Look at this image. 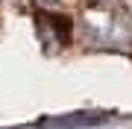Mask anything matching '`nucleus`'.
I'll use <instances>...</instances> for the list:
<instances>
[{"instance_id":"nucleus-1","label":"nucleus","mask_w":132,"mask_h":129,"mask_svg":"<svg viewBox=\"0 0 132 129\" xmlns=\"http://www.w3.org/2000/svg\"><path fill=\"white\" fill-rule=\"evenodd\" d=\"M38 27H47L50 38H56L59 44H65L68 32H71V27H68V21L62 18V15H38Z\"/></svg>"},{"instance_id":"nucleus-2","label":"nucleus","mask_w":132,"mask_h":129,"mask_svg":"<svg viewBox=\"0 0 132 129\" xmlns=\"http://www.w3.org/2000/svg\"><path fill=\"white\" fill-rule=\"evenodd\" d=\"M41 3H56V0H41Z\"/></svg>"}]
</instances>
